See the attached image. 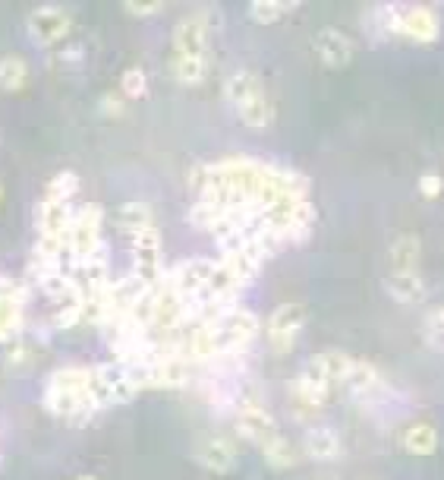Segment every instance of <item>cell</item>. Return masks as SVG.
Segmentation results:
<instances>
[{
    "label": "cell",
    "instance_id": "6da1fadb",
    "mask_svg": "<svg viewBox=\"0 0 444 480\" xmlns=\"http://www.w3.org/2000/svg\"><path fill=\"white\" fill-rule=\"evenodd\" d=\"M143 380L136 370L124 363H101V367H57L44 382V411L69 424L92 420L98 411L114 405H126L143 392Z\"/></svg>",
    "mask_w": 444,
    "mask_h": 480
},
{
    "label": "cell",
    "instance_id": "7a4b0ae2",
    "mask_svg": "<svg viewBox=\"0 0 444 480\" xmlns=\"http://www.w3.org/2000/svg\"><path fill=\"white\" fill-rule=\"evenodd\" d=\"M224 92H227V101L234 105L236 118L246 127L265 130V127L272 124V105H268V95L255 73H249V70L230 73V80L224 82Z\"/></svg>",
    "mask_w": 444,
    "mask_h": 480
},
{
    "label": "cell",
    "instance_id": "3957f363",
    "mask_svg": "<svg viewBox=\"0 0 444 480\" xmlns=\"http://www.w3.org/2000/svg\"><path fill=\"white\" fill-rule=\"evenodd\" d=\"M211 25H215V19H211L208 13H192V16L180 19L177 29H173V57L208 63Z\"/></svg>",
    "mask_w": 444,
    "mask_h": 480
},
{
    "label": "cell",
    "instance_id": "277c9868",
    "mask_svg": "<svg viewBox=\"0 0 444 480\" xmlns=\"http://www.w3.org/2000/svg\"><path fill=\"white\" fill-rule=\"evenodd\" d=\"M302 325H306V306L302 304H281L272 310L265 323V338L268 348L274 354H291L296 348V338H300Z\"/></svg>",
    "mask_w": 444,
    "mask_h": 480
},
{
    "label": "cell",
    "instance_id": "5b68a950",
    "mask_svg": "<svg viewBox=\"0 0 444 480\" xmlns=\"http://www.w3.org/2000/svg\"><path fill=\"white\" fill-rule=\"evenodd\" d=\"M234 427L236 433H240L246 443L253 446H262L265 439H272L278 430V424H274V418L268 414V408L262 405L259 399H253V395H243V399H236V408H234Z\"/></svg>",
    "mask_w": 444,
    "mask_h": 480
},
{
    "label": "cell",
    "instance_id": "8992f818",
    "mask_svg": "<svg viewBox=\"0 0 444 480\" xmlns=\"http://www.w3.org/2000/svg\"><path fill=\"white\" fill-rule=\"evenodd\" d=\"M130 247H133V268L130 272L139 275L145 285H158L167 272L164 262H161V231H158V225L133 234Z\"/></svg>",
    "mask_w": 444,
    "mask_h": 480
},
{
    "label": "cell",
    "instance_id": "52a82bcc",
    "mask_svg": "<svg viewBox=\"0 0 444 480\" xmlns=\"http://www.w3.org/2000/svg\"><path fill=\"white\" fill-rule=\"evenodd\" d=\"M25 325V291L0 272V344H10L19 338Z\"/></svg>",
    "mask_w": 444,
    "mask_h": 480
},
{
    "label": "cell",
    "instance_id": "ba28073f",
    "mask_svg": "<svg viewBox=\"0 0 444 480\" xmlns=\"http://www.w3.org/2000/svg\"><path fill=\"white\" fill-rule=\"evenodd\" d=\"M69 29H73V19H69V13L60 10V6H38V10H32L29 19H25L29 38L35 44H44V48L60 44L63 38L69 35Z\"/></svg>",
    "mask_w": 444,
    "mask_h": 480
},
{
    "label": "cell",
    "instance_id": "9c48e42d",
    "mask_svg": "<svg viewBox=\"0 0 444 480\" xmlns=\"http://www.w3.org/2000/svg\"><path fill=\"white\" fill-rule=\"evenodd\" d=\"M439 32H441V23L432 6H407L401 13V38H407V42L432 44L439 42Z\"/></svg>",
    "mask_w": 444,
    "mask_h": 480
},
{
    "label": "cell",
    "instance_id": "30bf717a",
    "mask_svg": "<svg viewBox=\"0 0 444 480\" xmlns=\"http://www.w3.org/2000/svg\"><path fill=\"white\" fill-rule=\"evenodd\" d=\"M236 456H240V449H236V443L227 437H205L202 443L196 446V452H192V458H196L205 471H215V475H227L236 465Z\"/></svg>",
    "mask_w": 444,
    "mask_h": 480
},
{
    "label": "cell",
    "instance_id": "8fae6325",
    "mask_svg": "<svg viewBox=\"0 0 444 480\" xmlns=\"http://www.w3.org/2000/svg\"><path fill=\"white\" fill-rule=\"evenodd\" d=\"M315 51H319L325 67H334V70L347 67V63L353 61V38H347L340 29L328 25V29H321L319 35H315Z\"/></svg>",
    "mask_w": 444,
    "mask_h": 480
},
{
    "label": "cell",
    "instance_id": "7c38bea8",
    "mask_svg": "<svg viewBox=\"0 0 444 480\" xmlns=\"http://www.w3.org/2000/svg\"><path fill=\"white\" fill-rule=\"evenodd\" d=\"M388 256H391V272H420L422 243L410 231L394 234V238H391V247H388Z\"/></svg>",
    "mask_w": 444,
    "mask_h": 480
},
{
    "label": "cell",
    "instance_id": "4fadbf2b",
    "mask_svg": "<svg viewBox=\"0 0 444 480\" xmlns=\"http://www.w3.org/2000/svg\"><path fill=\"white\" fill-rule=\"evenodd\" d=\"M302 449H306V456L312 458V462H334V458H340V437L331 430V427H312V430H306V437H302Z\"/></svg>",
    "mask_w": 444,
    "mask_h": 480
},
{
    "label": "cell",
    "instance_id": "5bb4252c",
    "mask_svg": "<svg viewBox=\"0 0 444 480\" xmlns=\"http://www.w3.org/2000/svg\"><path fill=\"white\" fill-rule=\"evenodd\" d=\"M384 287L388 294L397 300V304H420L426 297V281L420 278V272H391L384 278Z\"/></svg>",
    "mask_w": 444,
    "mask_h": 480
},
{
    "label": "cell",
    "instance_id": "9a60e30c",
    "mask_svg": "<svg viewBox=\"0 0 444 480\" xmlns=\"http://www.w3.org/2000/svg\"><path fill=\"white\" fill-rule=\"evenodd\" d=\"M344 386L350 389L353 395H378L384 389V380L369 361H359V357H353L350 373H347Z\"/></svg>",
    "mask_w": 444,
    "mask_h": 480
},
{
    "label": "cell",
    "instance_id": "2e32d148",
    "mask_svg": "<svg viewBox=\"0 0 444 480\" xmlns=\"http://www.w3.org/2000/svg\"><path fill=\"white\" fill-rule=\"evenodd\" d=\"M401 443L410 456H432V452L439 449V430H435L432 424H426V420H416V424H410L407 430H403Z\"/></svg>",
    "mask_w": 444,
    "mask_h": 480
},
{
    "label": "cell",
    "instance_id": "e0dca14e",
    "mask_svg": "<svg viewBox=\"0 0 444 480\" xmlns=\"http://www.w3.org/2000/svg\"><path fill=\"white\" fill-rule=\"evenodd\" d=\"M114 221H117V228L126 238H133V234L154 225V215H152V206H145V202H124V206L114 212Z\"/></svg>",
    "mask_w": 444,
    "mask_h": 480
},
{
    "label": "cell",
    "instance_id": "ac0fdd59",
    "mask_svg": "<svg viewBox=\"0 0 444 480\" xmlns=\"http://www.w3.org/2000/svg\"><path fill=\"white\" fill-rule=\"evenodd\" d=\"M259 452H262V458H265V462L272 465L274 471H287V468H293L296 458H300L296 446L284 437V433H274L272 439H265V443L259 446Z\"/></svg>",
    "mask_w": 444,
    "mask_h": 480
},
{
    "label": "cell",
    "instance_id": "d6986e66",
    "mask_svg": "<svg viewBox=\"0 0 444 480\" xmlns=\"http://www.w3.org/2000/svg\"><path fill=\"white\" fill-rule=\"evenodd\" d=\"M29 82V63L23 57H0V89L4 92H19Z\"/></svg>",
    "mask_w": 444,
    "mask_h": 480
},
{
    "label": "cell",
    "instance_id": "ffe728a7",
    "mask_svg": "<svg viewBox=\"0 0 444 480\" xmlns=\"http://www.w3.org/2000/svg\"><path fill=\"white\" fill-rule=\"evenodd\" d=\"M293 10L296 4H291V0H253L249 4V19L259 25H268V23H278L281 16H287Z\"/></svg>",
    "mask_w": 444,
    "mask_h": 480
},
{
    "label": "cell",
    "instance_id": "44dd1931",
    "mask_svg": "<svg viewBox=\"0 0 444 480\" xmlns=\"http://www.w3.org/2000/svg\"><path fill=\"white\" fill-rule=\"evenodd\" d=\"M120 89H124L126 99H143L148 92V76L143 67H130L124 70V76H120Z\"/></svg>",
    "mask_w": 444,
    "mask_h": 480
},
{
    "label": "cell",
    "instance_id": "7402d4cb",
    "mask_svg": "<svg viewBox=\"0 0 444 480\" xmlns=\"http://www.w3.org/2000/svg\"><path fill=\"white\" fill-rule=\"evenodd\" d=\"M426 338H429V344H432V348L444 351V306H441V310H435V313H429Z\"/></svg>",
    "mask_w": 444,
    "mask_h": 480
},
{
    "label": "cell",
    "instance_id": "603a6c76",
    "mask_svg": "<svg viewBox=\"0 0 444 480\" xmlns=\"http://www.w3.org/2000/svg\"><path fill=\"white\" fill-rule=\"evenodd\" d=\"M444 190V181L439 174H422L420 177V193L426 196V200H435V196H441Z\"/></svg>",
    "mask_w": 444,
    "mask_h": 480
},
{
    "label": "cell",
    "instance_id": "cb8c5ba5",
    "mask_svg": "<svg viewBox=\"0 0 444 480\" xmlns=\"http://www.w3.org/2000/svg\"><path fill=\"white\" fill-rule=\"evenodd\" d=\"M124 10L133 13V16H154V13L164 10V4H161V0H154V4H139V0H126Z\"/></svg>",
    "mask_w": 444,
    "mask_h": 480
},
{
    "label": "cell",
    "instance_id": "d4e9b609",
    "mask_svg": "<svg viewBox=\"0 0 444 480\" xmlns=\"http://www.w3.org/2000/svg\"><path fill=\"white\" fill-rule=\"evenodd\" d=\"M105 108H111L114 114H120L124 108H120V101H114V99H105Z\"/></svg>",
    "mask_w": 444,
    "mask_h": 480
},
{
    "label": "cell",
    "instance_id": "484cf974",
    "mask_svg": "<svg viewBox=\"0 0 444 480\" xmlns=\"http://www.w3.org/2000/svg\"><path fill=\"white\" fill-rule=\"evenodd\" d=\"M76 480H98V477H92V475H82V477H76Z\"/></svg>",
    "mask_w": 444,
    "mask_h": 480
},
{
    "label": "cell",
    "instance_id": "4316f807",
    "mask_svg": "<svg viewBox=\"0 0 444 480\" xmlns=\"http://www.w3.org/2000/svg\"><path fill=\"white\" fill-rule=\"evenodd\" d=\"M319 480H334V477H319Z\"/></svg>",
    "mask_w": 444,
    "mask_h": 480
},
{
    "label": "cell",
    "instance_id": "83f0119b",
    "mask_svg": "<svg viewBox=\"0 0 444 480\" xmlns=\"http://www.w3.org/2000/svg\"><path fill=\"white\" fill-rule=\"evenodd\" d=\"M0 196H4V190H0Z\"/></svg>",
    "mask_w": 444,
    "mask_h": 480
}]
</instances>
